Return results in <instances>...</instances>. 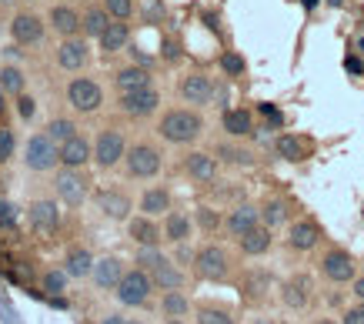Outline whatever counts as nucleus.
Listing matches in <instances>:
<instances>
[{
    "label": "nucleus",
    "instance_id": "f257e3e1",
    "mask_svg": "<svg viewBox=\"0 0 364 324\" xmlns=\"http://www.w3.org/2000/svg\"><path fill=\"white\" fill-rule=\"evenodd\" d=\"M157 134L167 144H194L204 134V117L197 114V111H188V107H174V111H167V114L161 117Z\"/></svg>",
    "mask_w": 364,
    "mask_h": 324
},
{
    "label": "nucleus",
    "instance_id": "f03ea898",
    "mask_svg": "<svg viewBox=\"0 0 364 324\" xmlns=\"http://www.w3.org/2000/svg\"><path fill=\"white\" fill-rule=\"evenodd\" d=\"M151 294H154V278L151 271H144V267H131L120 278V285H117V301L124 307H144L151 301Z\"/></svg>",
    "mask_w": 364,
    "mask_h": 324
},
{
    "label": "nucleus",
    "instance_id": "7ed1b4c3",
    "mask_svg": "<svg viewBox=\"0 0 364 324\" xmlns=\"http://www.w3.org/2000/svg\"><path fill=\"white\" fill-rule=\"evenodd\" d=\"M24 164H27V171H51V168H57L60 144L47 131L34 134V137L27 141V147H24Z\"/></svg>",
    "mask_w": 364,
    "mask_h": 324
},
{
    "label": "nucleus",
    "instance_id": "20e7f679",
    "mask_svg": "<svg viewBox=\"0 0 364 324\" xmlns=\"http://www.w3.org/2000/svg\"><path fill=\"white\" fill-rule=\"evenodd\" d=\"M161 151L154 147V144H134V147H127L124 154V171L127 177H137V181H151L161 174Z\"/></svg>",
    "mask_w": 364,
    "mask_h": 324
},
{
    "label": "nucleus",
    "instance_id": "39448f33",
    "mask_svg": "<svg viewBox=\"0 0 364 324\" xmlns=\"http://www.w3.org/2000/svg\"><path fill=\"white\" fill-rule=\"evenodd\" d=\"M124 154H127V141H124V134L117 131V127H104V131L97 134L94 141V164L100 171H111L117 168L120 161H124Z\"/></svg>",
    "mask_w": 364,
    "mask_h": 324
},
{
    "label": "nucleus",
    "instance_id": "423d86ee",
    "mask_svg": "<svg viewBox=\"0 0 364 324\" xmlns=\"http://www.w3.org/2000/svg\"><path fill=\"white\" fill-rule=\"evenodd\" d=\"M194 271L204 281H228V274H230L228 251L217 248V244H204V248L194 254Z\"/></svg>",
    "mask_w": 364,
    "mask_h": 324
},
{
    "label": "nucleus",
    "instance_id": "0eeeda50",
    "mask_svg": "<svg viewBox=\"0 0 364 324\" xmlns=\"http://www.w3.org/2000/svg\"><path fill=\"white\" fill-rule=\"evenodd\" d=\"M67 104L74 107L77 114H94L97 107L104 104V91L94 77H74L67 84Z\"/></svg>",
    "mask_w": 364,
    "mask_h": 324
},
{
    "label": "nucleus",
    "instance_id": "6e6552de",
    "mask_svg": "<svg viewBox=\"0 0 364 324\" xmlns=\"http://www.w3.org/2000/svg\"><path fill=\"white\" fill-rule=\"evenodd\" d=\"M54 188H57V197L64 204L80 208V204L87 201V194H91V181L80 171H74V168H64V171L57 174V181H54Z\"/></svg>",
    "mask_w": 364,
    "mask_h": 324
},
{
    "label": "nucleus",
    "instance_id": "1a4fd4ad",
    "mask_svg": "<svg viewBox=\"0 0 364 324\" xmlns=\"http://www.w3.org/2000/svg\"><path fill=\"white\" fill-rule=\"evenodd\" d=\"M321 274H325L331 285H347V281H354L358 264H354V258H351L347 251L334 248V251H327L325 258H321Z\"/></svg>",
    "mask_w": 364,
    "mask_h": 324
},
{
    "label": "nucleus",
    "instance_id": "9d476101",
    "mask_svg": "<svg viewBox=\"0 0 364 324\" xmlns=\"http://www.w3.org/2000/svg\"><path fill=\"white\" fill-rule=\"evenodd\" d=\"M161 107V94L154 91V87H144V91H131V94H120V111L127 117H151L154 111Z\"/></svg>",
    "mask_w": 364,
    "mask_h": 324
},
{
    "label": "nucleus",
    "instance_id": "9b49d317",
    "mask_svg": "<svg viewBox=\"0 0 364 324\" xmlns=\"http://www.w3.org/2000/svg\"><path fill=\"white\" fill-rule=\"evenodd\" d=\"M10 34H14V40L24 44V47L40 44V40H44V17L30 14V10H20V14H14V20H10Z\"/></svg>",
    "mask_w": 364,
    "mask_h": 324
},
{
    "label": "nucleus",
    "instance_id": "f8f14e48",
    "mask_svg": "<svg viewBox=\"0 0 364 324\" xmlns=\"http://www.w3.org/2000/svg\"><path fill=\"white\" fill-rule=\"evenodd\" d=\"M30 224H34L40 234H57L60 224H64L57 201H51V197H40V201H34V204H30Z\"/></svg>",
    "mask_w": 364,
    "mask_h": 324
},
{
    "label": "nucleus",
    "instance_id": "ddd939ff",
    "mask_svg": "<svg viewBox=\"0 0 364 324\" xmlns=\"http://www.w3.org/2000/svg\"><path fill=\"white\" fill-rule=\"evenodd\" d=\"M91 161H94V147H91V141H87V137L74 134L71 141H64V144H60V164H64V168L80 171V168H87Z\"/></svg>",
    "mask_w": 364,
    "mask_h": 324
},
{
    "label": "nucleus",
    "instance_id": "4468645a",
    "mask_svg": "<svg viewBox=\"0 0 364 324\" xmlns=\"http://www.w3.org/2000/svg\"><path fill=\"white\" fill-rule=\"evenodd\" d=\"M124 274H127V271H124V261L114 258V254H107V258H97L91 278H94V285L100 287V291H117V285H120Z\"/></svg>",
    "mask_w": 364,
    "mask_h": 324
},
{
    "label": "nucleus",
    "instance_id": "2eb2a0df",
    "mask_svg": "<svg viewBox=\"0 0 364 324\" xmlns=\"http://www.w3.org/2000/svg\"><path fill=\"white\" fill-rule=\"evenodd\" d=\"M97 210L111 221H127L131 217V197L117 188H107V191L97 194Z\"/></svg>",
    "mask_w": 364,
    "mask_h": 324
},
{
    "label": "nucleus",
    "instance_id": "dca6fc26",
    "mask_svg": "<svg viewBox=\"0 0 364 324\" xmlns=\"http://www.w3.org/2000/svg\"><path fill=\"white\" fill-rule=\"evenodd\" d=\"M181 97L188 100V104H197V107H204V104H211L214 97V84L208 74H188L181 80Z\"/></svg>",
    "mask_w": 364,
    "mask_h": 324
},
{
    "label": "nucleus",
    "instance_id": "f3484780",
    "mask_svg": "<svg viewBox=\"0 0 364 324\" xmlns=\"http://www.w3.org/2000/svg\"><path fill=\"white\" fill-rule=\"evenodd\" d=\"M87 57H91V51H87L84 37H64V44L57 47V64L64 71H80Z\"/></svg>",
    "mask_w": 364,
    "mask_h": 324
},
{
    "label": "nucleus",
    "instance_id": "a211bd4d",
    "mask_svg": "<svg viewBox=\"0 0 364 324\" xmlns=\"http://www.w3.org/2000/svg\"><path fill=\"white\" fill-rule=\"evenodd\" d=\"M261 224V208H254V204H237V208L228 214V221H224V228L234 234V237H244L248 231H254Z\"/></svg>",
    "mask_w": 364,
    "mask_h": 324
},
{
    "label": "nucleus",
    "instance_id": "6ab92c4d",
    "mask_svg": "<svg viewBox=\"0 0 364 324\" xmlns=\"http://www.w3.org/2000/svg\"><path fill=\"white\" fill-rule=\"evenodd\" d=\"M127 234L134 237L140 248H157L161 241H164V231L157 228V221L147 217V214H140L134 221H127Z\"/></svg>",
    "mask_w": 364,
    "mask_h": 324
},
{
    "label": "nucleus",
    "instance_id": "aec40b11",
    "mask_svg": "<svg viewBox=\"0 0 364 324\" xmlns=\"http://www.w3.org/2000/svg\"><path fill=\"white\" fill-rule=\"evenodd\" d=\"M288 244L294 251H314L321 244V228L314 221H294L288 228Z\"/></svg>",
    "mask_w": 364,
    "mask_h": 324
},
{
    "label": "nucleus",
    "instance_id": "412c9836",
    "mask_svg": "<svg viewBox=\"0 0 364 324\" xmlns=\"http://www.w3.org/2000/svg\"><path fill=\"white\" fill-rule=\"evenodd\" d=\"M47 24L57 30L60 37H77V30H80V14H77L74 7H67V3H54L51 14H47Z\"/></svg>",
    "mask_w": 364,
    "mask_h": 324
},
{
    "label": "nucleus",
    "instance_id": "4be33fe9",
    "mask_svg": "<svg viewBox=\"0 0 364 324\" xmlns=\"http://www.w3.org/2000/svg\"><path fill=\"white\" fill-rule=\"evenodd\" d=\"M281 301H284L291 311H301V307H307V301H311V281H307L304 274H294V278H288V281L281 285Z\"/></svg>",
    "mask_w": 364,
    "mask_h": 324
},
{
    "label": "nucleus",
    "instance_id": "5701e85b",
    "mask_svg": "<svg viewBox=\"0 0 364 324\" xmlns=\"http://www.w3.org/2000/svg\"><path fill=\"white\" fill-rule=\"evenodd\" d=\"M117 91L120 94H131V91H144V87H154V77L147 67H140V64H131V67H124V71H117L114 77Z\"/></svg>",
    "mask_w": 364,
    "mask_h": 324
},
{
    "label": "nucleus",
    "instance_id": "b1692460",
    "mask_svg": "<svg viewBox=\"0 0 364 324\" xmlns=\"http://www.w3.org/2000/svg\"><path fill=\"white\" fill-rule=\"evenodd\" d=\"M184 171H188V177H194L197 184H211L214 177H217V161H214L211 154L194 151L184 157Z\"/></svg>",
    "mask_w": 364,
    "mask_h": 324
},
{
    "label": "nucleus",
    "instance_id": "393cba45",
    "mask_svg": "<svg viewBox=\"0 0 364 324\" xmlns=\"http://www.w3.org/2000/svg\"><path fill=\"white\" fill-rule=\"evenodd\" d=\"M151 278H154V287H157V291H181V287H184V281H188V274L174 264V261H167V258L154 267Z\"/></svg>",
    "mask_w": 364,
    "mask_h": 324
},
{
    "label": "nucleus",
    "instance_id": "a878e982",
    "mask_svg": "<svg viewBox=\"0 0 364 324\" xmlns=\"http://www.w3.org/2000/svg\"><path fill=\"white\" fill-rule=\"evenodd\" d=\"M241 241V251L248 254V258H261V254H268L271 244H274V237H271V228L264 224H257L254 231H248L244 237H237Z\"/></svg>",
    "mask_w": 364,
    "mask_h": 324
},
{
    "label": "nucleus",
    "instance_id": "bb28decb",
    "mask_svg": "<svg viewBox=\"0 0 364 324\" xmlns=\"http://www.w3.org/2000/svg\"><path fill=\"white\" fill-rule=\"evenodd\" d=\"M127 44H131V27H127L124 20H111L107 30L100 34V47H104L107 54H117V51H124Z\"/></svg>",
    "mask_w": 364,
    "mask_h": 324
},
{
    "label": "nucleus",
    "instance_id": "cd10ccee",
    "mask_svg": "<svg viewBox=\"0 0 364 324\" xmlns=\"http://www.w3.org/2000/svg\"><path fill=\"white\" fill-rule=\"evenodd\" d=\"M94 264H97V258L84 248H74L64 258V271H67L71 278H91V274H94Z\"/></svg>",
    "mask_w": 364,
    "mask_h": 324
},
{
    "label": "nucleus",
    "instance_id": "c85d7f7f",
    "mask_svg": "<svg viewBox=\"0 0 364 324\" xmlns=\"http://www.w3.org/2000/svg\"><path fill=\"white\" fill-rule=\"evenodd\" d=\"M167 210H171V194L164 191V188H147V191L140 194V214L161 217V214H167Z\"/></svg>",
    "mask_w": 364,
    "mask_h": 324
},
{
    "label": "nucleus",
    "instance_id": "c756f323",
    "mask_svg": "<svg viewBox=\"0 0 364 324\" xmlns=\"http://www.w3.org/2000/svg\"><path fill=\"white\" fill-rule=\"evenodd\" d=\"M164 237L174 241V244H184L191 237V217L181 214V210H167V217H164Z\"/></svg>",
    "mask_w": 364,
    "mask_h": 324
},
{
    "label": "nucleus",
    "instance_id": "7c9ffc66",
    "mask_svg": "<svg viewBox=\"0 0 364 324\" xmlns=\"http://www.w3.org/2000/svg\"><path fill=\"white\" fill-rule=\"evenodd\" d=\"M221 127L230 134V137H251L254 134V120H251L248 111H224V117H221Z\"/></svg>",
    "mask_w": 364,
    "mask_h": 324
},
{
    "label": "nucleus",
    "instance_id": "2f4dec72",
    "mask_svg": "<svg viewBox=\"0 0 364 324\" xmlns=\"http://www.w3.org/2000/svg\"><path fill=\"white\" fill-rule=\"evenodd\" d=\"M161 311H164V318H184V314H191V301H188V294L184 291H164V298H161Z\"/></svg>",
    "mask_w": 364,
    "mask_h": 324
},
{
    "label": "nucleus",
    "instance_id": "473e14b6",
    "mask_svg": "<svg viewBox=\"0 0 364 324\" xmlns=\"http://www.w3.org/2000/svg\"><path fill=\"white\" fill-rule=\"evenodd\" d=\"M107 24H111V14H107L104 7H91V10L80 17V30H84L87 37H97V40H100V34L107 30Z\"/></svg>",
    "mask_w": 364,
    "mask_h": 324
},
{
    "label": "nucleus",
    "instance_id": "72a5a7b5",
    "mask_svg": "<svg viewBox=\"0 0 364 324\" xmlns=\"http://www.w3.org/2000/svg\"><path fill=\"white\" fill-rule=\"evenodd\" d=\"M274 151H277V157H284V161H291V164L304 161V144H301L294 134H281V137L274 141Z\"/></svg>",
    "mask_w": 364,
    "mask_h": 324
},
{
    "label": "nucleus",
    "instance_id": "f704fd0d",
    "mask_svg": "<svg viewBox=\"0 0 364 324\" xmlns=\"http://www.w3.org/2000/svg\"><path fill=\"white\" fill-rule=\"evenodd\" d=\"M67 271L64 267H51V271H44L40 274V287H44V294H51V298H60L64 291H67Z\"/></svg>",
    "mask_w": 364,
    "mask_h": 324
},
{
    "label": "nucleus",
    "instance_id": "c9c22d12",
    "mask_svg": "<svg viewBox=\"0 0 364 324\" xmlns=\"http://www.w3.org/2000/svg\"><path fill=\"white\" fill-rule=\"evenodd\" d=\"M24 84H27V77H24V71L20 67H14V64H7V67H0V87L7 91V94H24Z\"/></svg>",
    "mask_w": 364,
    "mask_h": 324
},
{
    "label": "nucleus",
    "instance_id": "e433bc0d",
    "mask_svg": "<svg viewBox=\"0 0 364 324\" xmlns=\"http://www.w3.org/2000/svg\"><path fill=\"white\" fill-rule=\"evenodd\" d=\"M288 221V208H284V201H268L264 208H261V224L264 228H277V224H284Z\"/></svg>",
    "mask_w": 364,
    "mask_h": 324
},
{
    "label": "nucleus",
    "instance_id": "4c0bfd02",
    "mask_svg": "<svg viewBox=\"0 0 364 324\" xmlns=\"http://www.w3.org/2000/svg\"><path fill=\"white\" fill-rule=\"evenodd\" d=\"M47 134L57 141V144H64V141H71L77 134V124L74 120H67V117H54L51 124H47Z\"/></svg>",
    "mask_w": 364,
    "mask_h": 324
},
{
    "label": "nucleus",
    "instance_id": "58836bf2",
    "mask_svg": "<svg viewBox=\"0 0 364 324\" xmlns=\"http://www.w3.org/2000/svg\"><path fill=\"white\" fill-rule=\"evenodd\" d=\"M197 324H234V314L224 307H201L197 311Z\"/></svg>",
    "mask_w": 364,
    "mask_h": 324
},
{
    "label": "nucleus",
    "instance_id": "ea45409f",
    "mask_svg": "<svg viewBox=\"0 0 364 324\" xmlns=\"http://www.w3.org/2000/svg\"><path fill=\"white\" fill-rule=\"evenodd\" d=\"M14 151H17V134L3 124V127H0V164H7V161L14 157Z\"/></svg>",
    "mask_w": 364,
    "mask_h": 324
},
{
    "label": "nucleus",
    "instance_id": "a19ab883",
    "mask_svg": "<svg viewBox=\"0 0 364 324\" xmlns=\"http://www.w3.org/2000/svg\"><path fill=\"white\" fill-rule=\"evenodd\" d=\"M104 10L114 20H127L134 14V0H104Z\"/></svg>",
    "mask_w": 364,
    "mask_h": 324
},
{
    "label": "nucleus",
    "instance_id": "79ce46f5",
    "mask_svg": "<svg viewBox=\"0 0 364 324\" xmlns=\"http://www.w3.org/2000/svg\"><path fill=\"white\" fill-rule=\"evenodd\" d=\"M217 154H221L228 164H237V168H248V164H251V154L241 151V147H230V144H221V147H217Z\"/></svg>",
    "mask_w": 364,
    "mask_h": 324
},
{
    "label": "nucleus",
    "instance_id": "37998d69",
    "mask_svg": "<svg viewBox=\"0 0 364 324\" xmlns=\"http://www.w3.org/2000/svg\"><path fill=\"white\" fill-rule=\"evenodd\" d=\"M221 71L228 77H241L244 74V57L241 54H234V51H228L224 57H221Z\"/></svg>",
    "mask_w": 364,
    "mask_h": 324
},
{
    "label": "nucleus",
    "instance_id": "c03bdc74",
    "mask_svg": "<svg viewBox=\"0 0 364 324\" xmlns=\"http://www.w3.org/2000/svg\"><path fill=\"white\" fill-rule=\"evenodd\" d=\"M164 261V254L157 248H140L137 251V267H144V271H154V267Z\"/></svg>",
    "mask_w": 364,
    "mask_h": 324
},
{
    "label": "nucleus",
    "instance_id": "a18cd8bd",
    "mask_svg": "<svg viewBox=\"0 0 364 324\" xmlns=\"http://www.w3.org/2000/svg\"><path fill=\"white\" fill-rule=\"evenodd\" d=\"M17 228V208L10 201H0V231H14Z\"/></svg>",
    "mask_w": 364,
    "mask_h": 324
},
{
    "label": "nucleus",
    "instance_id": "49530a36",
    "mask_svg": "<svg viewBox=\"0 0 364 324\" xmlns=\"http://www.w3.org/2000/svg\"><path fill=\"white\" fill-rule=\"evenodd\" d=\"M17 114H20V120H30V117L37 114V100L27 94H17Z\"/></svg>",
    "mask_w": 364,
    "mask_h": 324
},
{
    "label": "nucleus",
    "instance_id": "de8ad7c7",
    "mask_svg": "<svg viewBox=\"0 0 364 324\" xmlns=\"http://www.w3.org/2000/svg\"><path fill=\"white\" fill-rule=\"evenodd\" d=\"M197 224H201L204 231H217V228H221V217H217L211 208H201V210H197Z\"/></svg>",
    "mask_w": 364,
    "mask_h": 324
},
{
    "label": "nucleus",
    "instance_id": "09e8293b",
    "mask_svg": "<svg viewBox=\"0 0 364 324\" xmlns=\"http://www.w3.org/2000/svg\"><path fill=\"white\" fill-rule=\"evenodd\" d=\"M164 17V3L161 0H147V7H144V20H161Z\"/></svg>",
    "mask_w": 364,
    "mask_h": 324
},
{
    "label": "nucleus",
    "instance_id": "8fccbe9b",
    "mask_svg": "<svg viewBox=\"0 0 364 324\" xmlns=\"http://www.w3.org/2000/svg\"><path fill=\"white\" fill-rule=\"evenodd\" d=\"M268 285H271V274H254V278L248 281V291H254V294H261V291H264Z\"/></svg>",
    "mask_w": 364,
    "mask_h": 324
},
{
    "label": "nucleus",
    "instance_id": "3c124183",
    "mask_svg": "<svg viewBox=\"0 0 364 324\" xmlns=\"http://www.w3.org/2000/svg\"><path fill=\"white\" fill-rule=\"evenodd\" d=\"M261 114L268 117L271 124H277V127H281V120H284V117H281V111H277V107H271V104H261Z\"/></svg>",
    "mask_w": 364,
    "mask_h": 324
},
{
    "label": "nucleus",
    "instance_id": "603ef678",
    "mask_svg": "<svg viewBox=\"0 0 364 324\" xmlns=\"http://www.w3.org/2000/svg\"><path fill=\"white\" fill-rule=\"evenodd\" d=\"M341 324H364V307H351Z\"/></svg>",
    "mask_w": 364,
    "mask_h": 324
},
{
    "label": "nucleus",
    "instance_id": "864d4df0",
    "mask_svg": "<svg viewBox=\"0 0 364 324\" xmlns=\"http://www.w3.org/2000/svg\"><path fill=\"white\" fill-rule=\"evenodd\" d=\"M345 67L351 71V74H364V64H361L358 57H347V60H345Z\"/></svg>",
    "mask_w": 364,
    "mask_h": 324
},
{
    "label": "nucleus",
    "instance_id": "5fc2aeb1",
    "mask_svg": "<svg viewBox=\"0 0 364 324\" xmlns=\"http://www.w3.org/2000/svg\"><path fill=\"white\" fill-rule=\"evenodd\" d=\"M164 57H167V60L181 57V51H177V44H174V40H167V44H164Z\"/></svg>",
    "mask_w": 364,
    "mask_h": 324
},
{
    "label": "nucleus",
    "instance_id": "6e6d98bb",
    "mask_svg": "<svg viewBox=\"0 0 364 324\" xmlns=\"http://www.w3.org/2000/svg\"><path fill=\"white\" fill-rule=\"evenodd\" d=\"M131 57H134V64H140V67H151V57H147V54H144V51H131Z\"/></svg>",
    "mask_w": 364,
    "mask_h": 324
},
{
    "label": "nucleus",
    "instance_id": "4d7b16f0",
    "mask_svg": "<svg viewBox=\"0 0 364 324\" xmlns=\"http://www.w3.org/2000/svg\"><path fill=\"white\" fill-rule=\"evenodd\" d=\"M354 298L364 301V278H354Z\"/></svg>",
    "mask_w": 364,
    "mask_h": 324
},
{
    "label": "nucleus",
    "instance_id": "13d9d810",
    "mask_svg": "<svg viewBox=\"0 0 364 324\" xmlns=\"http://www.w3.org/2000/svg\"><path fill=\"white\" fill-rule=\"evenodd\" d=\"M100 324H127L120 314H107V318H100Z\"/></svg>",
    "mask_w": 364,
    "mask_h": 324
},
{
    "label": "nucleus",
    "instance_id": "bf43d9fd",
    "mask_svg": "<svg viewBox=\"0 0 364 324\" xmlns=\"http://www.w3.org/2000/svg\"><path fill=\"white\" fill-rule=\"evenodd\" d=\"M3 111H7V91L0 87V114H3Z\"/></svg>",
    "mask_w": 364,
    "mask_h": 324
},
{
    "label": "nucleus",
    "instance_id": "052dcab7",
    "mask_svg": "<svg viewBox=\"0 0 364 324\" xmlns=\"http://www.w3.org/2000/svg\"><path fill=\"white\" fill-rule=\"evenodd\" d=\"M254 324H281V321H274V318H257Z\"/></svg>",
    "mask_w": 364,
    "mask_h": 324
},
{
    "label": "nucleus",
    "instance_id": "680f3d73",
    "mask_svg": "<svg viewBox=\"0 0 364 324\" xmlns=\"http://www.w3.org/2000/svg\"><path fill=\"white\" fill-rule=\"evenodd\" d=\"M301 3H304L307 10H311V7H318V0H301Z\"/></svg>",
    "mask_w": 364,
    "mask_h": 324
},
{
    "label": "nucleus",
    "instance_id": "e2e57ef3",
    "mask_svg": "<svg viewBox=\"0 0 364 324\" xmlns=\"http://www.w3.org/2000/svg\"><path fill=\"white\" fill-rule=\"evenodd\" d=\"M314 324H334V321H331V318H318V321H314Z\"/></svg>",
    "mask_w": 364,
    "mask_h": 324
},
{
    "label": "nucleus",
    "instance_id": "0e129e2a",
    "mask_svg": "<svg viewBox=\"0 0 364 324\" xmlns=\"http://www.w3.org/2000/svg\"><path fill=\"white\" fill-rule=\"evenodd\" d=\"M127 324H144V321H127Z\"/></svg>",
    "mask_w": 364,
    "mask_h": 324
}]
</instances>
